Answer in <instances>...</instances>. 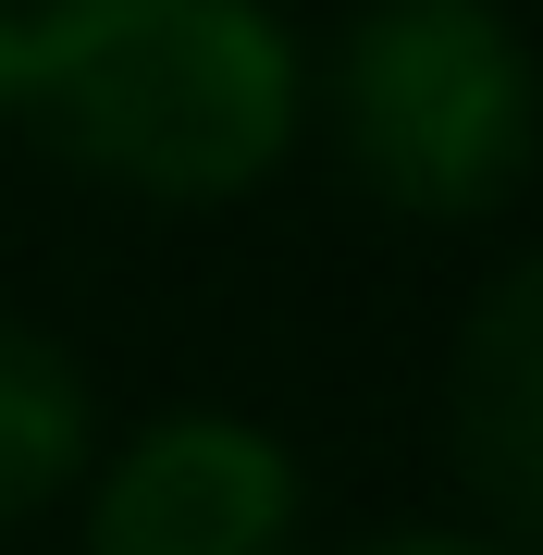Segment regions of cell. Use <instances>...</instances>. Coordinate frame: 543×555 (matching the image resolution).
Listing matches in <instances>:
<instances>
[{
	"label": "cell",
	"instance_id": "277c9868",
	"mask_svg": "<svg viewBox=\"0 0 543 555\" xmlns=\"http://www.w3.org/2000/svg\"><path fill=\"white\" fill-rule=\"evenodd\" d=\"M444 456L469 481V531L543 555V247L482 272L444 346Z\"/></svg>",
	"mask_w": 543,
	"mask_h": 555
},
{
	"label": "cell",
	"instance_id": "8992f818",
	"mask_svg": "<svg viewBox=\"0 0 543 555\" xmlns=\"http://www.w3.org/2000/svg\"><path fill=\"white\" fill-rule=\"evenodd\" d=\"M346 555H531V543H494V531H469V518H421V531H371Z\"/></svg>",
	"mask_w": 543,
	"mask_h": 555
},
{
	"label": "cell",
	"instance_id": "52a82bcc",
	"mask_svg": "<svg viewBox=\"0 0 543 555\" xmlns=\"http://www.w3.org/2000/svg\"><path fill=\"white\" fill-rule=\"evenodd\" d=\"M13 25H25V0H0V124H13Z\"/></svg>",
	"mask_w": 543,
	"mask_h": 555
},
{
	"label": "cell",
	"instance_id": "7a4b0ae2",
	"mask_svg": "<svg viewBox=\"0 0 543 555\" xmlns=\"http://www.w3.org/2000/svg\"><path fill=\"white\" fill-rule=\"evenodd\" d=\"M334 160L396 222H494L543 160V62L506 0H359L322 62Z\"/></svg>",
	"mask_w": 543,
	"mask_h": 555
},
{
	"label": "cell",
	"instance_id": "5b68a950",
	"mask_svg": "<svg viewBox=\"0 0 543 555\" xmlns=\"http://www.w3.org/2000/svg\"><path fill=\"white\" fill-rule=\"evenodd\" d=\"M100 456V383L87 358L50 334V321L0 309V531L13 518H50Z\"/></svg>",
	"mask_w": 543,
	"mask_h": 555
},
{
	"label": "cell",
	"instance_id": "6da1fadb",
	"mask_svg": "<svg viewBox=\"0 0 543 555\" xmlns=\"http://www.w3.org/2000/svg\"><path fill=\"white\" fill-rule=\"evenodd\" d=\"M13 124L148 210H235L309 137V50L272 0H25Z\"/></svg>",
	"mask_w": 543,
	"mask_h": 555
},
{
	"label": "cell",
	"instance_id": "3957f363",
	"mask_svg": "<svg viewBox=\"0 0 543 555\" xmlns=\"http://www.w3.org/2000/svg\"><path fill=\"white\" fill-rule=\"evenodd\" d=\"M87 555H297L309 469L247 408H161L75 481Z\"/></svg>",
	"mask_w": 543,
	"mask_h": 555
}]
</instances>
